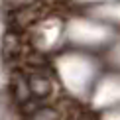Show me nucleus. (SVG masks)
Here are the masks:
<instances>
[{"label":"nucleus","mask_w":120,"mask_h":120,"mask_svg":"<svg viewBox=\"0 0 120 120\" xmlns=\"http://www.w3.org/2000/svg\"><path fill=\"white\" fill-rule=\"evenodd\" d=\"M20 53H22V36L14 30H8L0 43V57L6 63H10L16 57H20Z\"/></svg>","instance_id":"obj_4"},{"label":"nucleus","mask_w":120,"mask_h":120,"mask_svg":"<svg viewBox=\"0 0 120 120\" xmlns=\"http://www.w3.org/2000/svg\"><path fill=\"white\" fill-rule=\"evenodd\" d=\"M28 85H30V93L32 98H47L53 93V81L41 71H34L32 75H28Z\"/></svg>","instance_id":"obj_3"},{"label":"nucleus","mask_w":120,"mask_h":120,"mask_svg":"<svg viewBox=\"0 0 120 120\" xmlns=\"http://www.w3.org/2000/svg\"><path fill=\"white\" fill-rule=\"evenodd\" d=\"M8 22H10V30L14 32H20L24 28H30L34 26V22L39 18V10L36 8V4L32 6H26V8H20V10H14V12H8Z\"/></svg>","instance_id":"obj_1"},{"label":"nucleus","mask_w":120,"mask_h":120,"mask_svg":"<svg viewBox=\"0 0 120 120\" xmlns=\"http://www.w3.org/2000/svg\"><path fill=\"white\" fill-rule=\"evenodd\" d=\"M10 91L12 97L20 106L28 104L32 101V93H30V85H28V75L24 71H14L10 77Z\"/></svg>","instance_id":"obj_2"},{"label":"nucleus","mask_w":120,"mask_h":120,"mask_svg":"<svg viewBox=\"0 0 120 120\" xmlns=\"http://www.w3.org/2000/svg\"><path fill=\"white\" fill-rule=\"evenodd\" d=\"M4 4H6L8 12H14V10H20V8H26V6L36 4V0H6Z\"/></svg>","instance_id":"obj_6"},{"label":"nucleus","mask_w":120,"mask_h":120,"mask_svg":"<svg viewBox=\"0 0 120 120\" xmlns=\"http://www.w3.org/2000/svg\"><path fill=\"white\" fill-rule=\"evenodd\" d=\"M28 120H61V114L53 106H36L28 114Z\"/></svg>","instance_id":"obj_5"}]
</instances>
